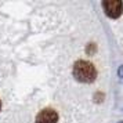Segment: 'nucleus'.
Returning <instances> with one entry per match:
<instances>
[{"label":"nucleus","mask_w":123,"mask_h":123,"mask_svg":"<svg viewBox=\"0 0 123 123\" xmlns=\"http://www.w3.org/2000/svg\"><path fill=\"white\" fill-rule=\"evenodd\" d=\"M73 76L79 82L91 83L97 76V71L89 61H76V64L73 65Z\"/></svg>","instance_id":"obj_1"},{"label":"nucleus","mask_w":123,"mask_h":123,"mask_svg":"<svg viewBox=\"0 0 123 123\" xmlns=\"http://www.w3.org/2000/svg\"><path fill=\"white\" fill-rule=\"evenodd\" d=\"M102 7H104V11L108 17L111 18H117L120 17V14L123 11V4L122 1H117V0H108V1H102Z\"/></svg>","instance_id":"obj_2"},{"label":"nucleus","mask_w":123,"mask_h":123,"mask_svg":"<svg viewBox=\"0 0 123 123\" xmlns=\"http://www.w3.org/2000/svg\"><path fill=\"white\" fill-rule=\"evenodd\" d=\"M58 122V113L54 109H43L39 112L36 117V123H57Z\"/></svg>","instance_id":"obj_3"},{"label":"nucleus","mask_w":123,"mask_h":123,"mask_svg":"<svg viewBox=\"0 0 123 123\" xmlns=\"http://www.w3.org/2000/svg\"><path fill=\"white\" fill-rule=\"evenodd\" d=\"M119 76L123 78V67H120V69H119Z\"/></svg>","instance_id":"obj_4"},{"label":"nucleus","mask_w":123,"mask_h":123,"mask_svg":"<svg viewBox=\"0 0 123 123\" xmlns=\"http://www.w3.org/2000/svg\"><path fill=\"white\" fill-rule=\"evenodd\" d=\"M0 108H1V102H0Z\"/></svg>","instance_id":"obj_5"},{"label":"nucleus","mask_w":123,"mask_h":123,"mask_svg":"<svg viewBox=\"0 0 123 123\" xmlns=\"http://www.w3.org/2000/svg\"><path fill=\"white\" fill-rule=\"evenodd\" d=\"M120 123H123V122H120Z\"/></svg>","instance_id":"obj_6"}]
</instances>
